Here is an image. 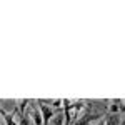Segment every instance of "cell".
<instances>
[{"label": "cell", "mask_w": 125, "mask_h": 125, "mask_svg": "<svg viewBox=\"0 0 125 125\" xmlns=\"http://www.w3.org/2000/svg\"><path fill=\"white\" fill-rule=\"evenodd\" d=\"M39 107H40V112H42V117H43V125H48V122L57 115V112L52 107H48L43 102H40V100H39Z\"/></svg>", "instance_id": "6da1fadb"}, {"label": "cell", "mask_w": 125, "mask_h": 125, "mask_svg": "<svg viewBox=\"0 0 125 125\" xmlns=\"http://www.w3.org/2000/svg\"><path fill=\"white\" fill-rule=\"evenodd\" d=\"M98 118H100V115H92L90 110H85V114L78 117V120L73 125H90L94 120H98Z\"/></svg>", "instance_id": "7a4b0ae2"}, {"label": "cell", "mask_w": 125, "mask_h": 125, "mask_svg": "<svg viewBox=\"0 0 125 125\" xmlns=\"http://www.w3.org/2000/svg\"><path fill=\"white\" fill-rule=\"evenodd\" d=\"M97 125H105V122H104V120H100V122H98Z\"/></svg>", "instance_id": "52a82bcc"}, {"label": "cell", "mask_w": 125, "mask_h": 125, "mask_svg": "<svg viewBox=\"0 0 125 125\" xmlns=\"http://www.w3.org/2000/svg\"><path fill=\"white\" fill-rule=\"evenodd\" d=\"M124 104H125V100H124Z\"/></svg>", "instance_id": "ba28073f"}, {"label": "cell", "mask_w": 125, "mask_h": 125, "mask_svg": "<svg viewBox=\"0 0 125 125\" xmlns=\"http://www.w3.org/2000/svg\"><path fill=\"white\" fill-rule=\"evenodd\" d=\"M19 125H30V118H29V115H25V114L22 115V114H20V124H19Z\"/></svg>", "instance_id": "8992f818"}, {"label": "cell", "mask_w": 125, "mask_h": 125, "mask_svg": "<svg viewBox=\"0 0 125 125\" xmlns=\"http://www.w3.org/2000/svg\"><path fill=\"white\" fill-rule=\"evenodd\" d=\"M32 122L33 125H43V117H42L40 107L37 104H32Z\"/></svg>", "instance_id": "3957f363"}, {"label": "cell", "mask_w": 125, "mask_h": 125, "mask_svg": "<svg viewBox=\"0 0 125 125\" xmlns=\"http://www.w3.org/2000/svg\"><path fill=\"white\" fill-rule=\"evenodd\" d=\"M105 125H120V115L118 114H108Z\"/></svg>", "instance_id": "277c9868"}, {"label": "cell", "mask_w": 125, "mask_h": 125, "mask_svg": "<svg viewBox=\"0 0 125 125\" xmlns=\"http://www.w3.org/2000/svg\"><path fill=\"white\" fill-rule=\"evenodd\" d=\"M52 125H63V115L62 114H57L52 120Z\"/></svg>", "instance_id": "5b68a950"}]
</instances>
